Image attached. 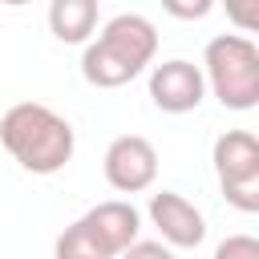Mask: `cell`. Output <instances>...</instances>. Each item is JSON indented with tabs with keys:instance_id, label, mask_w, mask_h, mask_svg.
I'll use <instances>...</instances> for the list:
<instances>
[{
	"instance_id": "obj_1",
	"label": "cell",
	"mask_w": 259,
	"mask_h": 259,
	"mask_svg": "<svg viewBox=\"0 0 259 259\" xmlns=\"http://www.w3.org/2000/svg\"><path fill=\"white\" fill-rule=\"evenodd\" d=\"M0 146L28 174H57L73 158L77 134L57 109H49L40 101H16L0 117Z\"/></svg>"
},
{
	"instance_id": "obj_2",
	"label": "cell",
	"mask_w": 259,
	"mask_h": 259,
	"mask_svg": "<svg viewBox=\"0 0 259 259\" xmlns=\"http://www.w3.org/2000/svg\"><path fill=\"white\" fill-rule=\"evenodd\" d=\"M202 81L219 97L223 109H255L259 105V49L251 36L223 32L202 53Z\"/></svg>"
},
{
	"instance_id": "obj_3",
	"label": "cell",
	"mask_w": 259,
	"mask_h": 259,
	"mask_svg": "<svg viewBox=\"0 0 259 259\" xmlns=\"http://www.w3.org/2000/svg\"><path fill=\"white\" fill-rule=\"evenodd\" d=\"M210 162H214L223 198L235 210L255 214L259 210V142H255V134L251 130H227L223 138H214Z\"/></svg>"
},
{
	"instance_id": "obj_4",
	"label": "cell",
	"mask_w": 259,
	"mask_h": 259,
	"mask_svg": "<svg viewBox=\"0 0 259 259\" xmlns=\"http://www.w3.org/2000/svg\"><path fill=\"white\" fill-rule=\"evenodd\" d=\"M101 170H105V182L121 194L150 190L154 178H158V150L142 134H121V138L109 142V150L101 158Z\"/></svg>"
},
{
	"instance_id": "obj_5",
	"label": "cell",
	"mask_w": 259,
	"mask_h": 259,
	"mask_svg": "<svg viewBox=\"0 0 259 259\" xmlns=\"http://www.w3.org/2000/svg\"><path fill=\"white\" fill-rule=\"evenodd\" d=\"M202 97H206V81L194 61L170 57L150 69V101L162 113H190L202 105Z\"/></svg>"
},
{
	"instance_id": "obj_6",
	"label": "cell",
	"mask_w": 259,
	"mask_h": 259,
	"mask_svg": "<svg viewBox=\"0 0 259 259\" xmlns=\"http://www.w3.org/2000/svg\"><path fill=\"white\" fill-rule=\"evenodd\" d=\"M146 214H150V223L158 227V235H162V243L166 247H198L202 239H206V219H202V210L190 202V198H182L178 190H158V194H150V206H146Z\"/></svg>"
},
{
	"instance_id": "obj_7",
	"label": "cell",
	"mask_w": 259,
	"mask_h": 259,
	"mask_svg": "<svg viewBox=\"0 0 259 259\" xmlns=\"http://www.w3.org/2000/svg\"><path fill=\"white\" fill-rule=\"evenodd\" d=\"M77 223L85 227V235H89L109 259H117L130 243H138V231H142V214H138V206L125 202V198L97 202V206H89Z\"/></svg>"
},
{
	"instance_id": "obj_8",
	"label": "cell",
	"mask_w": 259,
	"mask_h": 259,
	"mask_svg": "<svg viewBox=\"0 0 259 259\" xmlns=\"http://www.w3.org/2000/svg\"><path fill=\"white\" fill-rule=\"evenodd\" d=\"M97 40L105 45V49H113L121 61H130L138 73L154 61V53H158V28L142 16V12H117V16H109L105 20V28L97 32Z\"/></svg>"
},
{
	"instance_id": "obj_9",
	"label": "cell",
	"mask_w": 259,
	"mask_h": 259,
	"mask_svg": "<svg viewBox=\"0 0 259 259\" xmlns=\"http://www.w3.org/2000/svg\"><path fill=\"white\" fill-rule=\"evenodd\" d=\"M97 28V0H53L49 4V32L61 45H85Z\"/></svg>"
},
{
	"instance_id": "obj_10",
	"label": "cell",
	"mask_w": 259,
	"mask_h": 259,
	"mask_svg": "<svg viewBox=\"0 0 259 259\" xmlns=\"http://www.w3.org/2000/svg\"><path fill=\"white\" fill-rule=\"evenodd\" d=\"M81 77L93 85V89H121L138 77V69L130 61H121L113 49H105L101 40H85V53H81Z\"/></svg>"
},
{
	"instance_id": "obj_11",
	"label": "cell",
	"mask_w": 259,
	"mask_h": 259,
	"mask_svg": "<svg viewBox=\"0 0 259 259\" xmlns=\"http://www.w3.org/2000/svg\"><path fill=\"white\" fill-rule=\"evenodd\" d=\"M57 259H109V255L85 235L81 223H73V227H65L57 235Z\"/></svg>"
},
{
	"instance_id": "obj_12",
	"label": "cell",
	"mask_w": 259,
	"mask_h": 259,
	"mask_svg": "<svg viewBox=\"0 0 259 259\" xmlns=\"http://www.w3.org/2000/svg\"><path fill=\"white\" fill-rule=\"evenodd\" d=\"M214 4H223L227 20L235 28H243V32H255L259 28V0H214Z\"/></svg>"
},
{
	"instance_id": "obj_13",
	"label": "cell",
	"mask_w": 259,
	"mask_h": 259,
	"mask_svg": "<svg viewBox=\"0 0 259 259\" xmlns=\"http://www.w3.org/2000/svg\"><path fill=\"white\" fill-rule=\"evenodd\" d=\"M214 259H259V239H251V235H227L214 247Z\"/></svg>"
},
{
	"instance_id": "obj_14",
	"label": "cell",
	"mask_w": 259,
	"mask_h": 259,
	"mask_svg": "<svg viewBox=\"0 0 259 259\" xmlns=\"http://www.w3.org/2000/svg\"><path fill=\"white\" fill-rule=\"evenodd\" d=\"M162 8H166L174 20H202V16L214 8V0H162Z\"/></svg>"
},
{
	"instance_id": "obj_15",
	"label": "cell",
	"mask_w": 259,
	"mask_h": 259,
	"mask_svg": "<svg viewBox=\"0 0 259 259\" xmlns=\"http://www.w3.org/2000/svg\"><path fill=\"white\" fill-rule=\"evenodd\" d=\"M117 259H174V251H170L162 239H138V243H130Z\"/></svg>"
},
{
	"instance_id": "obj_16",
	"label": "cell",
	"mask_w": 259,
	"mask_h": 259,
	"mask_svg": "<svg viewBox=\"0 0 259 259\" xmlns=\"http://www.w3.org/2000/svg\"><path fill=\"white\" fill-rule=\"evenodd\" d=\"M0 4H8V8H20V4H28V0H0Z\"/></svg>"
}]
</instances>
